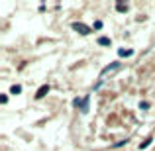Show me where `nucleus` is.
<instances>
[{
  "label": "nucleus",
  "mask_w": 155,
  "mask_h": 151,
  "mask_svg": "<svg viewBox=\"0 0 155 151\" xmlns=\"http://www.w3.org/2000/svg\"><path fill=\"white\" fill-rule=\"evenodd\" d=\"M75 106H81V110H83V112H87V110H89V96H85V98H77V100H75Z\"/></svg>",
  "instance_id": "nucleus-1"
},
{
  "label": "nucleus",
  "mask_w": 155,
  "mask_h": 151,
  "mask_svg": "<svg viewBox=\"0 0 155 151\" xmlns=\"http://www.w3.org/2000/svg\"><path fill=\"white\" fill-rule=\"evenodd\" d=\"M73 30H77V32L83 33V35H89L90 33V28L89 26H85V24H81V22H79V24H73Z\"/></svg>",
  "instance_id": "nucleus-2"
},
{
  "label": "nucleus",
  "mask_w": 155,
  "mask_h": 151,
  "mask_svg": "<svg viewBox=\"0 0 155 151\" xmlns=\"http://www.w3.org/2000/svg\"><path fill=\"white\" fill-rule=\"evenodd\" d=\"M116 69H120V63H118V61H116V63H110V65H108V67H106V69L102 71V77H106L108 73H112V71H116Z\"/></svg>",
  "instance_id": "nucleus-3"
},
{
  "label": "nucleus",
  "mask_w": 155,
  "mask_h": 151,
  "mask_svg": "<svg viewBox=\"0 0 155 151\" xmlns=\"http://www.w3.org/2000/svg\"><path fill=\"white\" fill-rule=\"evenodd\" d=\"M118 55H120V57H132L133 55V49H118Z\"/></svg>",
  "instance_id": "nucleus-4"
},
{
  "label": "nucleus",
  "mask_w": 155,
  "mask_h": 151,
  "mask_svg": "<svg viewBox=\"0 0 155 151\" xmlns=\"http://www.w3.org/2000/svg\"><path fill=\"white\" fill-rule=\"evenodd\" d=\"M47 92H49V86H47V85H43L41 88H39V90H37V94H35V98H41V96H45Z\"/></svg>",
  "instance_id": "nucleus-5"
},
{
  "label": "nucleus",
  "mask_w": 155,
  "mask_h": 151,
  "mask_svg": "<svg viewBox=\"0 0 155 151\" xmlns=\"http://www.w3.org/2000/svg\"><path fill=\"white\" fill-rule=\"evenodd\" d=\"M110 37H104V35H102V37H98V45H102V47H108V45H110Z\"/></svg>",
  "instance_id": "nucleus-6"
},
{
  "label": "nucleus",
  "mask_w": 155,
  "mask_h": 151,
  "mask_svg": "<svg viewBox=\"0 0 155 151\" xmlns=\"http://www.w3.org/2000/svg\"><path fill=\"white\" fill-rule=\"evenodd\" d=\"M116 10H118V12H128V4H124V2H118V4H116Z\"/></svg>",
  "instance_id": "nucleus-7"
},
{
  "label": "nucleus",
  "mask_w": 155,
  "mask_h": 151,
  "mask_svg": "<svg viewBox=\"0 0 155 151\" xmlns=\"http://www.w3.org/2000/svg\"><path fill=\"white\" fill-rule=\"evenodd\" d=\"M10 92H12V94H20V92H22V86H20V85H14L10 88Z\"/></svg>",
  "instance_id": "nucleus-8"
},
{
  "label": "nucleus",
  "mask_w": 155,
  "mask_h": 151,
  "mask_svg": "<svg viewBox=\"0 0 155 151\" xmlns=\"http://www.w3.org/2000/svg\"><path fill=\"white\" fill-rule=\"evenodd\" d=\"M151 141H153V137H147V139H145L143 143H141V145H139V149H145V147H147V145H149V143H151Z\"/></svg>",
  "instance_id": "nucleus-9"
},
{
  "label": "nucleus",
  "mask_w": 155,
  "mask_h": 151,
  "mask_svg": "<svg viewBox=\"0 0 155 151\" xmlns=\"http://www.w3.org/2000/svg\"><path fill=\"white\" fill-rule=\"evenodd\" d=\"M102 26H104V24H102V22H94V30H100V28H102Z\"/></svg>",
  "instance_id": "nucleus-10"
},
{
  "label": "nucleus",
  "mask_w": 155,
  "mask_h": 151,
  "mask_svg": "<svg viewBox=\"0 0 155 151\" xmlns=\"http://www.w3.org/2000/svg\"><path fill=\"white\" fill-rule=\"evenodd\" d=\"M0 102H2V104H6V102H8V96H6V94H2V96H0Z\"/></svg>",
  "instance_id": "nucleus-11"
},
{
  "label": "nucleus",
  "mask_w": 155,
  "mask_h": 151,
  "mask_svg": "<svg viewBox=\"0 0 155 151\" xmlns=\"http://www.w3.org/2000/svg\"><path fill=\"white\" fill-rule=\"evenodd\" d=\"M124 143H128V139H122V141H118V143H116V145H114V147H122Z\"/></svg>",
  "instance_id": "nucleus-12"
}]
</instances>
